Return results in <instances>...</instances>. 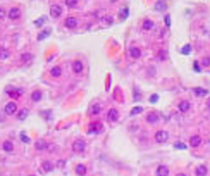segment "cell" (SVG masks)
<instances>
[{"label":"cell","instance_id":"cell-1","mask_svg":"<svg viewBox=\"0 0 210 176\" xmlns=\"http://www.w3.org/2000/svg\"><path fill=\"white\" fill-rule=\"evenodd\" d=\"M72 149L76 154H80L84 152L85 149V142L82 139H76L73 143H72Z\"/></svg>","mask_w":210,"mask_h":176},{"label":"cell","instance_id":"cell-2","mask_svg":"<svg viewBox=\"0 0 210 176\" xmlns=\"http://www.w3.org/2000/svg\"><path fill=\"white\" fill-rule=\"evenodd\" d=\"M168 138H169V135H168V133L166 131H158L157 133H155V141L158 142V143H164V142H166L168 140Z\"/></svg>","mask_w":210,"mask_h":176},{"label":"cell","instance_id":"cell-3","mask_svg":"<svg viewBox=\"0 0 210 176\" xmlns=\"http://www.w3.org/2000/svg\"><path fill=\"white\" fill-rule=\"evenodd\" d=\"M103 129L101 121H92L89 125V133H99Z\"/></svg>","mask_w":210,"mask_h":176},{"label":"cell","instance_id":"cell-4","mask_svg":"<svg viewBox=\"0 0 210 176\" xmlns=\"http://www.w3.org/2000/svg\"><path fill=\"white\" fill-rule=\"evenodd\" d=\"M4 110H5V113H6V115H12L14 113H15V111L18 110V105L15 104V102H8L6 104V106H5Z\"/></svg>","mask_w":210,"mask_h":176},{"label":"cell","instance_id":"cell-5","mask_svg":"<svg viewBox=\"0 0 210 176\" xmlns=\"http://www.w3.org/2000/svg\"><path fill=\"white\" fill-rule=\"evenodd\" d=\"M50 12L53 18H59L62 15V7L58 4H54L51 6Z\"/></svg>","mask_w":210,"mask_h":176},{"label":"cell","instance_id":"cell-6","mask_svg":"<svg viewBox=\"0 0 210 176\" xmlns=\"http://www.w3.org/2000/svg\"><path fill=\"white\" fill-rule=\"evenodd\" d=\"M21 17V10L20 8H18V7H12V8L9 9L8 12V18L10 20L15 21V20H18L20 19Z\"/></svg>","mask_w":210,"mask_h":176},{"label":"cell","instance_id":"cell-7","mask_svg":"<svg viewBox=\"0 0 210 176\" xmlns=\"http://www.w3.org/2000/svg\"><path fill=\"white\" fill-rule=\"evenodd\" d=\"M118 111L115 109V108H111V109H109V111H108L107 113V118L108 121H111V123H113V121H116L118 120Z\"/></svg>","mask_w":210,"mask_h":176},{"label":"cell","instance_id":"cell-8","mask_svg":"<svg viewBox=\"0 0 210 176\" xmlns=\"http://www.w3.org/2000/svg\"><path fill=\"white\" fill-rule=\"evenodd\" d=\"M65 26L68 29H74L77 26V21L74 17H68L65 20Z\"/></svg>","mask_w":210,"mask_h":176},{"label":"cell","instance_id":"cell-9","mask_svg":"<svg viewBox=\"0 0 210 176\" xmlns=\"http://www.w3.org/2000/svg\"><path fill=\"white\" fill-rule=\"evenodd\" d=\"M202 143V138L199 135H194L190 138V145L192 147H198Z\"/></svg>","mask_w":210,"mask_h":176},{"label":"cell","instance_id":"cell-10","mask_svg":"<svg viewBox=\"0 0 210 176\" xmlns=\"http://www.w3.org/2000/svg\"><path fill=\"white\" fill-rule=\"evenodd\" d=\"M169 175V169L165 165H161L157 169V176H168Z\"/></svg>","mask_w":210,"mask_h":176},{"label":"cell","instance_id":"cell-11","mask_svg":"<svg viewBox=\"0 0 210 176\" xmlns=\"http://www.w3.org/2000/svg\"><path fill=\"white\" fill-rule=\"evenodd\" d=\"M84 69V66H82V63L78 60L74 61L72 63V70H73L74 73H80Z\"/></svg>","mask_w":210,"mask_h":176},{"label":"cell","instance_id":"cell-12","mask_svg":"<svg viewBox=\"0 0 210 176\" xmlns=\"http://www.w3.org/2000/svg\"><path fill=\"white\" fill-rule=\"evenodd\" d=\"M75 173L78 176H85L87 174V168H85V165L78 164L76 166V168H75Z\"/></svg>","mask_w":210,"mask_h":176},{"label":"cell","instance_id":"cell-13","mask_svg":"<svg viewBox=\"0 0 210 176\" xmlns=\"http://www.w3.org/2000/svg\"><path fill=\"white\" fill-rule=\"evenodd\" d=\"M48 144L46 143L45 140H42V139L37 140L35 142V148L37 149V151H43V149H46L48 148Z\"/></svg>","mask_w":210,"mask_h":176},{"label":"cell","instance_id":"cell-14","mask_svg":"<svg viewBox=\"0 0 210 176\" xmlns=\"http://www.w3.org/2000/svg\"><path fill=\"white\" fill-rule=\"evenodd\" d=\"M159 121V116H158L157 113L155 112H149L148 115H146V121L149 124H155Z\"/></svg>","mask_w":210,"mask_h":176},{"label":"cell","instance_id":"cell-15","mask_svg":"<svg viewBox=\"0 0 210 176\" xmlns=\"http://www.w3.org/2000/svg\"><path fill=\"white\" fill-rule=\"evenodd\" d=\"M207 172H208L207 167L204 166V165H200V166H198L196 169V175L197 176H206Z\"/></svg>","mask_w":210,"mask_h":176},{"label":"cell","instance_id":"cell-16","mask_svg":"<svg viewBox=\"0 0 210 176\" xmlns=\"http://www.w3.org/2000/svg\"><path fill=\"white\" fill-rule=\"evenodd\" d=\"M130 56L133 59H139L140 57H141V50H140L139 48H131Z\"/></svg>","mask_w":210,"mask_h":176},{"label":"cell","instance_id":"cell-17","mask_svg":"<svg viewBox=\"0 0 210 176\" xmlns=\"http://www.w3.org/2000/svg\"><path fill=\"white\" fill-rule=\"evenodd\" d=\"M178 109H179L181 112H186L188 109H190V103L188 101L183 100L178 104Z\"/></svg>","mask_w":210,"mask_h":176},{"label":"cell","instance_id":"cell-18","mask_svg":"<svg viewBox=\"0 0 210 176\" xmlns=\"http://www.w3.org/2000/svg\"><path fill=\"white\" fill-rule=\"evenodd\" d=\"M2 148H3L4 151L10 152V151H14V144H12V142H10L8 140H5L3 142V144H2Z\"/></svg>","mask_w":210,"mask_h":176},{"label":"cell","instance_id":"cell-19","mask_svg":"<svg viewBox=\"0 0 210 176\" xmlns=\"http://www.w3.org/2000/svg\"><path fill=\"white\" fill-rule=\"evenodd\" d=\"M28 115H29V111H28L27 108H23V109H21L19 112H18L17 118H18V120H20V121H24L28 116Z\"/></svg>","mask_w":210,"mask_h":176},{"label":"cell","instance_id":"cell-20","mask_svg":"<svg viewBox=\"0 0 210 176\" xmlns=\"http://www.w3.org/2000/svg\"><path fill=\"white\" fill-rule=\"evenodd\" d=\"M51 75L53 76V77H59V76H61V74H62V69H61V67L60 66H55V67H53V68L51 69Z\"/></svg>","mask_w":210,"mask_h":176},{"label":"cell","instance_id":"cell-21","mask_svg":"<svg viewBox=\"0 0 210 176\" xmlns=\"http://www.w3.org/2000/svg\"><path fill=\"white\" fill-rule=\"evenodd\" d=\"M41 97H42V94H41V92L39 90H35L32 92V94H31V99H32L34 102H38Z\"/></svg>","mask_w":210,"mask_h":176},{"label":"cell","instance_id":"cell-22","mask_svg":"<svg viewBox=\"0 0 210 176\" xmlns=\"http://www.w3.org/2000/svg\"><path fill=\"white\" fill-rule=\"evenodd\" d=\"M42 169L45 170V172H51L54 170V165L53 163L50 161H45L42 163Z\"/></svg>","mask_w":210,"mask_h":176},{"label":"cell","instance_id":"cell-23","mask_svg":"<svg viewBox=\"0 0 210 176\" xmlns=\"http://www.w3.org/2000/svg\"><path fill=\"white\" fill-rule=\"evenodd\" d=\"M7 94L10 98L12 99H19L21 97V92L19 90H12V91H7Z\"/></svg>","mask_w":210,"mask_h":176},{"label":"cell","instance_id":"cell-24","mask_svg":"<svg viewBox=\"0 0 210 176\" xmlns=\"http://www.w3.org/2000/svg\"><path fill=\"white\" fill-rule=\"evenodd\" d=\"M10 53L8 50L4 48H0V60H5L9 57Z\"/></svg>","mask_w":210,"mask_h":176},{"label":"cell","instance_id":"cell-25","mask_svg":"<svg viewBox=\"0 0 210 176\" xmlns=\"http://www.w3.org/2000/svg\"><path fill=\"white\" fill-rule=\"evenodd\" d=\"M100 111H101V107H100L99 104H94V105L92 106V107H91V109H90L91 115H99Z\"/></svg>","mask_w":210,"mask_h":176},{"label":"cell","instance_id":"cell-26","mask_svg":"<svg viewBox=\"0 0 210 176\" xmlns=\"http://www.w3.org/2000/svg\"><path fill=\"white\" fill-rule=\"evenodd\" d=\"M142 27H143V29L144 30H150V29H152V27H154V22L152 21H150L148 19H146L143 22V25H142Z\"/></svg>","mask_w":210,"mask_h":176},{"label":"cell","instance_id":"cell-27","mask_svg":"<svg viewBox=\"0 0 210 176\" xmlns=\"http://www.w3.org/2000/svg\"><path fill=\"white\" fill-rule=\"evenodd\" d=\"M194 93H195L197 96H205L208 94V91L202 89V88H195V89H194Z\"/></svg>","mask_w":210,"mask_h":176},{"label":"cell","instance_id":"cell-28","mask_svg":"<svg viewBox=\"0 0 210 176\" xmlns=\"http://www.w3.org/2000/svg\"><path fill=\"white\" fill-rule=\"evenodd\" d=\"M166 7H167V5H166L164 1H158L157 3H155V9L159 10V12H163V10H165Z\"/></svg>","mask_w":210,"mask_h":176},{"label":"cell","instance_id":"cell-29","mask_svg":"<svg viewBox=\"0 0 210 176\" xmlns=\"http://www.w3.org/2000/svg\"><path fill=\"white\" fill-rule=\"evenodd\" d=\"M142 111H143V108H142L141 106H135V107L132 108L130 115H139V113H141Z\"/></svg>","mask_w":210,"mask_h":176},{"label":"cell","instance_id":"cell-30","mask_svg":"<svg viewBox=\"0 0 210 176\" xmlns=\"http://www.w3.org/2000/svg\"><path fill=\"white\" fill-rule=\"evenodd\" d=\"M21 59H22V61L23 62H29L31 61V59H32V55L29 53H25V54H23L22 56H21Z\"/></svg>","mask_w":210,"mask_h":176},{"label":"cell","instance_id":"cell-31","mask_svg":"<svg viewBox=\"0 0 210 176\" xmlns=\"http://www.w3.org/2000/svg\"><path fill=\"white\" fill-rule=\"evenodd\" d=\"M77 2H78V0H65L66 5H67V6H69V7L75 6V5L77 4Z\"/></svg>","mask_w":210,"mask_h":176},{"label":"cell","instance_id":"cell-32","mask_svg":"<svg viewBox=\"0 0 210 176\" xmlns=\"http://www.w3.org/2000/svg\"><path fill=\"white\" fill-rule=\"evenodd\" d=\"M48 35V30H45V31H42L41 33H39V35H38L37 39H38V40H42V39H45V38Z\"/></svg>","mask_w":210,"mask_h":176},{"label":"cell","instance_id":"cell-33","mask_svg":"<svg viewBox=\"0 0 210 176\" xmlns=\"http://www.w3.org/2000/svg\"><path fill=\"white\" fill-rule=\"evenodd\" d=\"M202 64H203V66H205V67L210 66V57H205V58H203V60H202Z\"/></svg>","mask_w":210,"mask_h":176},{"label":"cell","instance_id":"cell-34","mask_svg":"<svg viewBox=\"0 0 210 176\" xmlns=\"http://www.w3.org/2000/svg\"><path fill=\"white\" fill-rule=\"evenodd\" d=\"M174 147L175 148H178V149H185L186 145L183 143H181V142H176V143L174 144Z\"/></svg>","mask_w":210,"mask_h":176},{"label":"cell","instance_id":"cell-35","mask_svg":"<svg viewBox=\"0 0 210 176\" xmlns=\"http://www.w3.org/2000/svg\"><path fill=\"white\" fill-rule=\"evenodd\" d=\"M21 139H22V141H23V142H25V143H29V141H30L29 137L26 136L24 133L21 134Z\"/></svg>","mask_w":210,"mask_h":176},{"label":"cell","instance_id":"cell-36","mask_svg":"<svg viewBox=\"0 0 210 176\" xmlns=\"http://www.w3.org/2000/svg\"><path fill=\"white\" fill-rule=\"evenodd\" d=\"M182 51L183 54H188L191 51V45H186L185 48H182V51Z\"/></svg>","mask_w":210,"mask_h":176},{"label":"cell","instance_id":"cell-37","mask_svg":"<svg viewBox=\"0 0 210 176\" xmlns=\"http://www.w3.org/2000/svg\"><path fill=\"white\" fill-rule=\"evenodd\" d=\"M5 15H6V12H5L4 8L0 7V20H3L5 18Z\"/></svg>","mask_w":210,"mask_h":176},{"label":"cell","instance_id":"cell-38","mask_svg":"<svg viewBox=\"0 0 210 176\" xmlns=\"http://www.w3.org/2000/svg\"><path fill=\"white\" fill-rule=\"evenodd\" d=\"M158 98H159V96H158V95H152V97H150V102H152V103H154V102H157V101H158Z\"/></svg>","mask_w":210,"mask_h":176},{"label":"cell","instance_id":"cell-39","mask_svg":"<svg viewBox=\"0 0 210 176\" xmlns=\"http://www.w3.org/2000/svg\"><path fill=\"white\" fill-rule=\"evenodd\" d=\"M165 22H166V25L169 27V26H170V15H167L165 17Z\"/></svg>","mask_w":210,"mask_h":176},{"label":"cell","instance_id":"cell-40","mask_svg":"<svg viewBox=\"0 0 210 176\" xmlns=\"http://www.w3.org/2000/svg\"><path fill=\"white\" fill-rule=\"evenodd\" d=\"M194 65H195V69H196V70L197 71H200V68H199V67H198V62H195V63H194Z\"/></svg>","mask_w":210,"mask_h":176},{"label":"cell","instance_id":"cell-41","mask_svg":"<svg viewBox=\"0 0 210 176\" xmlns=\"http://www.w3.org/2000/svg\"><path fill=\"white\" fill-rule=\"evenodd\" d=\"M175 176H188V175H185V173H178V174H176Z\"/></svg>","mask_w":210,"mask_h":176},{"label":"cell","instance_id":"cell-42","mask_svg":"<svg viewBox=\"0 0 210 176\" xmlns=\"http://www.w3.org/2000/svg\"><path fill=\"white\" fill-rule=\"evenodd\" d=\"M207 104H208V106H209V107H210V98H209V99H208V101H207Z\"/></svg>","mask_w":210,"mask_h":176},{"label":"cell","instance_id":"cell-43","mask_svg":"<svg viewBox=\"0 0 210 176\" xmlns=\"http://www.w3.org/2000/svg\"><path fill=\"white\" fill-rule=\"evenodd\" d=\"M29 176H35V175H29Z\"/></svg>","mask_w":210,"mask_h":176}]
</instances>
